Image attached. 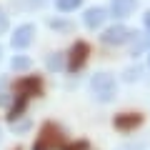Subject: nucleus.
<instances>
[{"label":"nucleus","mask_w":150,"mask_h":150,"mask_svg":"<svg viewBox=\"0 0 150 150\" xmlns=\"http://www.w3.org/2000/svg\"><path fill=\"white\" fill-rule=\"evenodd\" d=\"M130 35H133V30L118 23V25L108 28V30L100 35V40H103L105 45H123V43H128V40H130Z\"/></svg>","instance_id":"nucleus-2"},{"label":"nucleus","mask_w":150,"mask_h":150,"mask_svg":"<svg viewBox=\"0 0 150 150\" xmlns=\"http://www.w3.org/2000/svg\"><path fill=\"white\" fill-rule=\"evenodd\" d=\"M33 38H35V25H30V23H25V25L15 28V33H13L10 38V45L13 48H28V45L33 43Z\"/></svg>","instance_id":"nucleus-4"},{"label":"nucleus","mask_w":150,"mask_h":150,"mask_svg":"<svg viewBox=\"0 0 150 150\" xmlns=\"http://www.w3.org/2000/svg\"><path fill=\"white\" fill-rule=\"evenodd\" d=\"M135 8H138V0H112L110 3V10L115 18H128Z\"/></svg>","instance_id":"nucleus-6"},{"label":"nucleus","mask_w":150,"mask_h":150,"mask_svg":"<svg viewBox=\"0 0 150 150\" xmlns=\"http://www.w3.org/2000/svg\"><path fill=\"white\" fill-rule=\"evenodd\" d=\"M55 5H58V10L70 13V10H75V8H80L83 0H55Z\"/></svg>","instance_id":"nucleus-11"},{"label":"nucleus","mask_w":150,"mask_h":150,"mask_svg":"<svg viewBox=\"0 0 150 150\" xmlns=\"http://www.w3.org/2000/svg\"><path fill=\"white\" fill-rule=\"evenodd\" d=\"M140 123H143V115H138V112H123V115L115 118V128L118 130H133Z\"/></svg>","instance_id":"nucleus-5"},{"label":"nucleus","mask_w":150,"mask_h":150,"mask_svg":"<svg viewBox=\"0 0 150 150\" xmlns=\"http://www.w3.org/2000/svg\"><path fill=\"white\" fill-rule=\"evenodd\" d=\"M0 58H3V48H0Z\"/></svg>","instance_id":"nucleus-18"},{"label":"nucleus","mask_w":150,"mask_h":150,"mask_svg":"<svg viewBox=\"0 0 150 150\" xmlns=\"http://www.w3.org/2000/svg\"><path fill=\"white\" fill-rule=\"evenodd\" d=\"M148 63H150V53H148Z\"/></svg>","instance_id":"nucleus-19"},{"label":"nucleus","mask_w":150,"mask_h":150,"mask_svg":"<svg viewBox=\"0 0 150 150\" xmlns=\"http://www.w3.org/2000/svg\"><path fill=\"white\" fill-rule=\"evenodd\" d=\"M50 28H55V30H65V28H68V23H60V20H50Z\"/></svg>","instance_id":"nucleus-16"},{"label":"nucleus","mask_w":150,"mask_h":150,"mask_svg":"<svg viewBox=\"0 0 150 150\" xmlns=\"http://www.w3.org/2000/svg\"><path fill=\"white\" fill-rule=\"evenodd\" d=\"M90 90L93 95H95V100L100 103H110L112 98H115V90H118V85H115V78L108 73H95L90 78Z\"/></svg>","instance_id":"nucleus-1"},{"label":"nucleus","mask_w":150,"mask_h":150,"mask_svg":"<svg viewBox=\"0 0 150 150\" xmlns=\"http://www.w3.org/2000/svg\"><path fill=\"white\" fill-rule=\"evenodd\" d=\"M145 28H148V33H150V10L145 13Z\"/></svg>","instance_id":"nucleus-17"},{"label":"nucleus","mask_w":150,"mask_h":150,"mask_svg":"<svg viewBox=\"0 0 150 150\" xmlns=\"http://www.w3.org/2000/svg\"><path fill=\"white\" fill-rule=\"evenodd\" d=\"M88 53H90V48H88V43H83V40H78V43L70 48V55H68V70H80L83 65H85L88 60Z\"/></svg>","instance_id":"nucleus-3"},{"label":"nucleus","mask_w":150,"mask_h":150,"mask_svg":"<svg viewBox=\"0 0 150 150\" xmlns=\"http://www.w3.org/2000/svg\"><path fill=\"white\" fill-rule=\"evenodd\" d=\"M48 0H13V5L18 10H35V8H43Z\"/></svg>","instance_id":"nucleus-10"},{"label":"nucleus","mask_w":150,"mask_h":150,"mask_svg":"<svg viewBox=\"0 0 150 150\" xmlns=\"http://www.w3.org/2000/svg\"><path fill=\"white\" fill-rule=\"evenodd\" d=\"M105 18H108L105 8H90V10H85V25L90 30H95V28H100L105 23Z\"/></svg>","instance_id":"nucleus-7"},{"label":"nucleus","mask_w":150,"mask_h":150,"mask_svg":"<svg viewBox=\"0 0 150 150\" xmlns=\"http://www.w3.org/2000/svg\"><path fill=\"white\" fill-rule=\"evenodd\" d=\"M140 75H143V68H140V65H135V68H128V70H125V80H128V83L140 80Z\"/></svg>","instance_id":"nucleus-12"},{"label":"nucleus","mask_w":150,"mask_h":150,"mask_svg":"<svg viewBox=\"0 0 150 150\" xmlns=\"http://www.w3.org/2000/svg\"><path fill=\"white\" fill-rule=\"evenodd\" d=\"M8 30V15L3 13V8H0V33H5Z\"/></svg>","instance_id":"nucleus-15"},{"label":"nucleus","mask_w":150,"mask_h":150,"mask_svg":"<svg viewBox=\"0 0 150 150\" xmlns=\"http://www.w3.org/2000/svg\"><path fill=\"white\" fill-rule=\"evenodd\" d=\"M33 150H75V148H70V145L60 143V140H55V138H48V135H43V138L35 143V148H33Z\"/></svg>","instance_id":"nucleus-8"},{"label":"nucleus","mask_w":150,"mask_h":150,"mask_svg":"<svg viewBox=\"0 0 150 150\" xmlns=\"http://www.w3.org/2000/svg\"><path fill=\"white\" fill-rule=\"evenodd\" d=\"M130 40H133V55H140V50L145 48V40L138 35V33H133V35H130Z\"/></svg>","instance_id":"nucleus-13"},{"label":"nucleus","mask_w":150,"mask_h":150,"mask_svg":"<svg viewBox=\"0 0 150 150\" xmlns=\"http://www.w3.org/2000/svg\"><path fill=\"white\" fill-rule=\"evenodd\" d=\"M28 68H30V58H23V55L13 58V70H28Z\"/></svg>","instance_id":"nucleus-14"},{"label":"nucleus","mask_w":150,"mask_h":150,"mask_svg":"<svg viewBox=\"0 0 150 150\" xmlns=\"http://www.w3.org/2000/svg\"><path fill=\"white\" fill-rule=\"evenodd\" d=\"M45 65H48V70H63L65 68V55L63 53H50L48 55V60H45Z\"/></svg>","instance_id":"nucleus-9"}]
</instances>
